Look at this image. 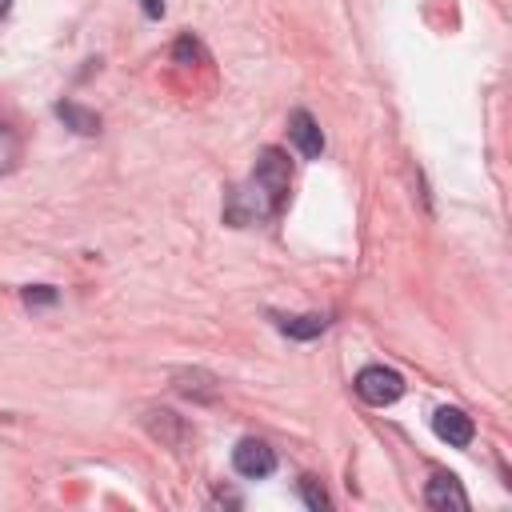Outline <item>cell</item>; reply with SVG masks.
<instances>
[{"label":"cell","instance_id":"obj_11","mask_svg":"<svg viewBox=\"0 0 512 512\" xmlns=\"http://www.w3.org/2000/svg\"><path fill=\"white\" fill-rule=\"evenodd\" d=\"M24 300H28V304H52L56 292H52L48 284H36V288H24Z\"/></svg>","mask_w":512,"mask_h":512},{"label":"cell","instance_id":"obj_3","mask_svg":"<svg viewBox=\"0 0 512 512\" xmlns=\"http://www.w3.org/2000/svg\"><path fill=\"white\" fill-rule=\"evenodd\" d=\"M232 464H236L240 476H248V480H264V476L276 472V452H272L264 440H240L236 452H232Z\"/></svg>","mask_w":512,"mask_h":512},{"label":"cell","instance_id":"obj_5","mask_svg":"<svg viewBox=\"0 0 512 512\" xmlns=\"http://www.w3.org/2000/svg\"><path fill=\"white\" fill-rule=\"evenodd\" d=\"M288 140L296 144V152H300L304 160H316V156L324 152V132H320V124H316L304 108H296V112L288 116Z\"/></svg>","mask_w":512,"mask_h":512},{"label":"cell","instance_id":"obj_7","mask_svg":"<svg viewBox=\"0 0 512 512\" xmlns=\"http://www.w3.org/2000/svg\"><path fill=\"white\" fill-rule=\"evenodd\" d=\"M56 116L64 120V128H72V132H80V136H96V132H100V116H96L92 108L76 104V100H60V104H56Z\"/></svg>","mask_w":512,"mask_h":512},{"label":"cell","instance_id":"obj_8","mask_svg":"<svg viewBox=\"0 0 512 512\" xmlns=\"http://www.w3.org/2000/svg\"><path fill=\"white\" fill-rule=\"evenodd\" d=\"M276 328L284 336H292V340H312V336H320L328 328V316H320V312H308V316H276Z\"/></svg>","mask_w":512,"mask_h":512},{"label":"cell","instance_id":"obj_12","mask_svg":"<svg viewBox=\"0 0 512 512\" xmlns=\"http://www.w3.org/2000/svg\"><path fill=\"white\" fill-rule=\"evenodd\" d=\"M140 8H144V16H164V0H140Z\"/></svg>","mask_w":512,"mask_h":512},{"label":"cell","instance_id":"obj_1","mask_svg":"<svg viewBox=\"0 0 512 512\" xmlns=\"http://www.w3.org/2000/svg\"><path fill=\"white\" fill-rule=\"evenodd\" d=\"M288 188H292L288 156H284L280 148H260L252 176L228 192L224 220H228V224H236V228H244V224H260V220H272V216L288 204Z\"/></svg>","mask_w":512,"mask_h":512},{"label":"cell","instance_id":"obj_4","mask_svg":"<svg viewBox=\"0 0 512 512\" xmlns=\"http://www.w3.org/2000/svg\"><path fill=\"white\" fill-rule=\"evenodd\" d=\"M432 432H436L444 444H452V448H468L472 436H476V424H472V416L460 412V408H436Z\"/></svg>","mask_w":512,"mask_h":512},{"label":"cell","instance_id":"obj_10","mask_svg":"<svg viewBox=\"0 0 512 512\" xmlns=\"http://www.w3.org/2000/svg\"><path fill=\"white\" fill-rule=\"evenodd\" d=\"M300 492H304V504H308V508H328V492H324L312 476L300 480Z\"/></svg>","mask_w":512,"mask_h":512},{"label":"cell","instance_id":"obj_6","mask_svg":"<svg viewBox=\"0 0 512 512\" xmlns=\"http://www.w3.org/2000/svg\"><path fill=\"white\" fill-rule=\"evenodd\" d=\"M424 500H428V508H436V512H464L468 508V496H464V488H460V480L452 476V472H436L432 480H428V488H424Z\"/></svg>","mask_w":512,"mask_h":512},{"label":"cell","instance_id":"obj_2","mask_svg":"<svg viewBox=\"0 0 512 512\" xmlns=\"http://www.w3.org/2000/svg\"><path fill=\"white\" fill-rule=\"evenodd\" d=\"M356 396H360L364 404H376V408L396 404V400L404 396V376L392 372V368H384V364H368V368H360V376H356Z\"/></svg>","mask_w":512,"mask_h":512},{"label":"cell","instance_id":"obj_9","mask_svg":"<svg viewBox=\"0 0 512 512\" xmlns=\"http://www.w3.org/2000/svg\"><path fill=\"white\" fill-rule=\"evenodd\" d=\"M20 160V136L0 120V172H12Z\"/></svg>","mask_w":512,"mask_h":512},{"label":"cell","instance_id":"obj_13","mask_svg":"<svg viewBox=\"0 0 512 512\" xmlns=\"http://www.w3.org/2000/svg\"><path fill=\"white\" fill-rule=\"evenodd\" d=\"M8 8H12V0H0V16H8Z\"/></svg>","mask_w":512,"mask_h":512}]
</instances>
